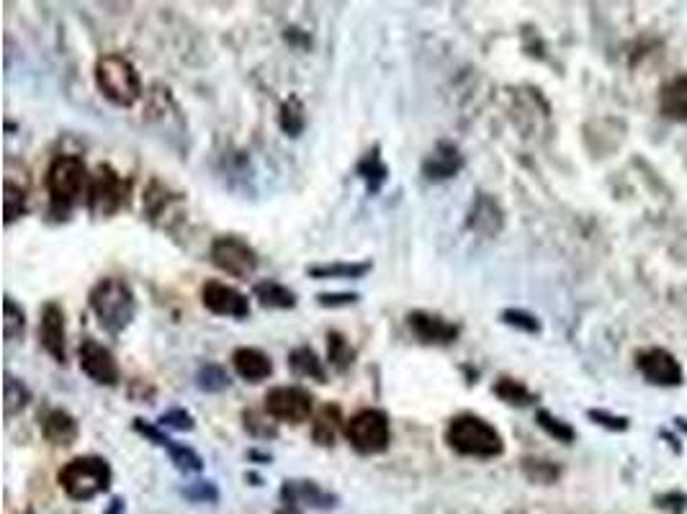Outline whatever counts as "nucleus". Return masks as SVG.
Returning <instances> with one entry per match:
<instances>
[{"label":"nucleus","mask_w":687,"mask_h":514,"mask_svg":"<svg viewBox=\"0 0 687 514\" xmlns=\"http://www.w3.org/2000/svg\"><path fill=\"white\" fill-rule=\"evenodd\" d=\"M88 188H91V175H88L83 157L57 155L49 162L47 193L52 216L67 219L73 209H78L83 196H88Z\"/></svg>","instance_id":"nucleus-1"},{"label":"nucleus","mask_w":687,"mask_h":514,"mask_svg":"<svg viewBox=\"0 0 687 514\" xmlns=\"http://www.w3.org/2000/svg\"><path fill=\"white\" fill-rule=\"evenodd\" d=\"M446 445L466 458H500L505 453V440L495 425L479 414H456L446 427Z\"/></svg>","instance_id":"nucleus-2"},{"label":"nucleus","mask_w":687,"mask_h":514,"mask_svg":"<svg viewBox=\"0 0 687 514\" xmlns=\"http://www.w3.org/2000/svg\"><path fill=\"white\" fill-rule=\"evenodd\" d=\"M88 304H91L98 324L114 337L121 335L134 322V314H137V299H134L132 286L124 278H116V275L101 278L91 288Z\"/></svg>","instance_id":"nucleus-3"},{"label":"nucleus","mask_w":687,"mask_h":514,"mask_svg":"<svg viewBox=\"0 0 687 514\" xmlns=\"http://www.w3.org/2000/svg\"><path fill=\"white\" fill-rule=\"evenodd\" d=\"M96 85L101 96L119 108H132L142 98V78L129 57L119 52L101 54L96 60Z\"/></svg>","instance_id":"nucleus-4"},{"label":"nucleus","mask_w":687,"mask_h":514,"mask_svg":"<svg viewBox=\"0 0 687 514\" xmlns=\"http://www.w3.org/2000/svg\"><path fill=\"white\" fill-rule=\"evenodd\" d=\"M111 479L114 473H111L109 461L101 455H78L57 473L62 491L75 502H91L98 494L109 491Z\"/></svg>","instance_id":"nucleus-5"},{"label":"nucleus","mask_w":687,"mask_h":514,"mask_svg":"<svg viewBox=\"0 0 687 514\" xmlns=\"http://www.w3.org/2000/svg\"><path fill=\"white\" fill-rule=\"evenodd\" d=\"M348 443L361 455H379L392 443V422L381 409H361L343 427Z\"/></svg>","instance_id":"nucleus-6"},{"label":"nucleus","mask_w":687,"mask_h":514,"mask_svg":"<svg viewBox=\"0 0 687 514\" xmlns=\"http://www.w3.org/2000/svg\"><path fill=\"white\" fill-rule=\"evenodd\" d=\"M129 201V180L121 178L111 165H98L88 188V209L98 219L119 214Z\"/></svg>","instance_id":"nucleus-7"},{"label":"nucleus","mask_w":687,"mask_h":514,"mask_svg":"<svg viewBox=\"0 0 687 514\" xmlns=\"http://www.w3.org/2000/svg\"><path fill=\"white\" fill-rule=\"evenodd\" d=\"M211 263L232 278H250L258 270V252L235 234H222L209 247Z\"/></svg>","instance_id":"nucleus-8"},{"label":"nucleus","mask_w":687,"mask_h":514,"mask_svg":"<svg viewBox=\"0 0 687 514\" xmlns=\"http://www.w3.org/2000/svg\"><path fill=\"white\" fill-rule=\"evenodd\" d=\"M266 414H271L278 422L289 425H302L312 417L314 399L302 386H276L266 394Z\"/></svg>","instance_id":"nucleus-9"},{"label":"nucleus","mask_w":687,"mask_h":514,"mask_svg":"<svg viewBox=\"0 0 687 514\" xmlns=\"http://www.w3.org/2000/svg\"><path fill=\"white\" fill-rule=\"evenodd\" d=\"M636 368L651 386H664V389H675L685 381L682 365L675 355L664 350V347H646L636 353Z\"/></svg>","instance_id":"nucleus-10"},{"label":"nucleus","mask_w":687,"mask_h":514,"mask_svg":"<svg viewBox=\"0 0 687 514\" xmlns=\"http://www.w3.org/2000/svg\"><path fill=\"white\" fill-rule=\"evenodd\" d=\"M78 360L80 371L91 378L93 383H98V386H116V383H119V363H116L114 353H111L109 347L101 345V342L91 340V337L80 342Z\"/></svg>","instance_id":"nucleus-11"},{"label":"nucleus","mask_w":687,"mask_h":514,"mask_svg":"<svg viewBox=\"0 0 687 514\" xmlns=\"http://www.w3.org/2000/svg\"><path fill=\"white\" fill-rule=\"evenodd\" d=\"M201 304L217 314V317L229 319H248L250 317V299L235 286H227L222 281H206L201 286Z\"/></svg>","instance_id":"nucleus-12"},{"label":"nucleus","mask_w":687,"mask_h":514,"mask_svg":"<svg viewBox=\"0 0 687 514\" xmlns=\"http://www.w3.org/2000/svg\"><path fill=\"white\" fill-rule=\"evenodd\" d=\"M407 329L422 345H451L458 340V324L448 322L446 317L433 311L415 309L407 314Z\"/></svg>","instance_id":"nucleus-13"},{"label":"nucleus","mask_w":687,"mask_h":514,"mask_svg":"<svg viewBox=\"0 0 687 514\" xmlns=\"http://www.w3.org/2000/svg\"><path fill=\"white\" fill-rule=\"evenodd\" d=\"M39 342L47 350V355L55 363H67V329L65 311L57 301H47L42 306V319H39Z\"/></svg>","instance_id":"nucleus-14"},{"label":"nucleus","mask_w":687,"mask_h":514,"mask_svg":"<svg viewBox=\"0 0 687 514\" xmlns=\"http://www.w3.org/2000/svg\"><path fill=\"white\" fill-rule=\"evenodd\" d=\"M461 168H464V155L458 152L456 144L446 142V139L435 144L422 160V175H425V180H433V183L456 178Z\"/></svg>","instance_id":"nucleus-15"},{"label":"nucleus","mask_w":687,"mask_h":514,"mask_svg":"<svg viewBox=\"0 0 687 514\" xmlns=\"http://www.w3.org/2000/svg\"><path fill=\"white\" fill-rule=\"evenodd\" d=\"M466 227L471 232L482 234V237H497L505 227V214L502 206L489 193H479L477 201L471 204L469 216H466Z\"/></svg>","instance_id":"nucleus-16"},{"label":"nucleus","mask_w":687,"mask_h":514,"mask_svg":"<svg viewBox=\"0 0 687 514\" xmlns=\"http://www.w3.org/2000/svg\"><path fill=\"white\" fill-rule=\"evenodd\" d=\"M281 499L286 502V507L309 504V507L327 509L338 504V497L322 489L320 484H314V481H299V479L284 481V486H281Z\"/></svg>","instance_id":"nucleus-17"},{"label":"nucleus","mask_w":687,"mask_h":514,"mask_svg":"<svg viewBox=\"0 0 687 514\" xmlns=\"http://www.w3.org/2000/svg\"><path fill=\"white\" fill-rule=\"evenodd\" d=\"M42 435L47 443L57 445V448H70V445L78 443L80 437L78 419L67 409H47V414L42 417Z\"/></svg>","instance_id":"nucleus-18"},{"label":"nucleus","mask_w":687,"mask_h":514,"mask_svg":"<svg viewBox=\"0 0 687 514\" xmlns=\"http://www.w3.org/2000/svg\"><path fill=\"white\" fill-rule=\"evenodd\" d=\"M232 368L237 376L250 383H260L273 376V360L258 347H237L232 353Z\"/></svg>","instance_id":"nucleus-19"},{"label":"nucleus","mask_w":687,"mask_h":514,"mask_svg":"<svg viewBox=\"0 0 687 514\" xmlns=\"http://www.w3.org/2000/svg\"><path fill=\"white\" fill-rule=\"evenodd\" d=\"M659 111L669 121H687V72L664 85L659 93Z\"/></svg>","instance_id":"nucleus-20"},{"label":"nucleus","mask_w":687,"mask_h":514,"mask_svg":"<svg viewBox=\"0 0 687 514\" xmlns=\"http://www.w3.org/2000/svg\"><path fill=\"white\" fill-rule=\"evenodd\" d=\"M356 173H358V178L366 183V191L371 193V196H376V193L384 188V183L389 180V165H386L384 157H381L379 144H376L374 150H368L366 155L361 157Z\"/></svg>","instance_id":"nucleus-21"},{"label":"nucleus","mask_w":687,"mask_h":514,"mask_svg":"<svg viewBox=\"0 0 687 514\" xmlns=\"http://www.w3.org/2000/svg\"><path fill=\"white\" fill-rule=\"evenodd\" d=\"M340 427H343V414H340L338 404H325L320 412L314 414L312 422V437L314 443L322 445V448H330L338 437Z\"/></svg>","instance_id":"nucleus-22"},{"label":"nucleus","mask_w":687,"mask_h":514,"mask_svg":"<svg viewBox=\"0 0 687 514\" xmlns=\"http://www.w3.org/2000/svg\"><path fill=\"white\" fill-rule=\"evenodd\" d=\"M289 368L299 378H309V381L327 383L325 363H322L320 355L314 353V350L309 345L294 347V350H291V353H289Z\"/></svg>","instance_id":"nucleus-23"},{"label":"nucleus","mask_w":687,"mask_h":514,"mask_svg":"<svg viewBox=\"0 0 687 514\" xmlns=\"http://www.w3.org/2000/svg\"><path fill=\"white\" fill-rule=\"evenodd\" d=\"M374 265L368 260H361V263H320V265H309L307 275L309 278H317V281H330V278H348V281H358L363 275L371 273Z\"/></svg>","instance_id":"nucleus-24"},{"label":"nucleus","mask_w":687,"mask_h":514,"mask_svg":"<svg viewBox=\"0 0 687 514\" xmlns=\"http://www.w3.org/2000/svg\"><path fill=\"white\" fill-rule=\"evenodd\" d=\"M253 296L258 299V304L266 306V309H294L296 306V293L278 281L255 283Z\"/></svg>","instance_id":"nucleus-25"},{"label":"nucleus","mask_w":687,"mask_h":514,"mask_svg":"<svg viewBox=\"0 0 687 514\" xmlns=\"http://www.w3.org/2000/svg\"><path fill=\"white\" fill-rule=\"evenodd\" d=\"M327 363L335 368L338 373H348L356 363V350L348 342V337L343 332H327Z\"/></svg>","instance_id":"nucleus-26"},{"label":"nucleus","mask_w":687,"mask_h":514,"mask_svg":"<svg viewBox=\"0 0 687 514\" xmlns=\"http://www.w3.org/2000/svg\"><path fill=\"white\" fill-rule=\"evenodd\" d=\"M492 391H495V396H500L505 404H510V407H531L533 401H536V394H533V391L528 389L523 381H518V378H510V376L497 378L495 386H492Z\"/></svg>","instance_id":"nucleus-27"},{"label":"nucleus","mask_w":687,"mask_h":514,"mask_svg":"<svg viewBox=\"0 0 687 514\" xmlns=\"http://www.w3.org/2000/svg\"><path fill=\"white\" fill-rule=\"evenodd\" d=\"M278 124H281V132L286 137H299L307 126V111H304V103L296 96H289L281 103V114H278Z\"/></svg>","instance_id":"nucleus-28"},{"label":"nucleus","mask_w":687,"mask_h":514,"mask_svg":"<svg viewBox=\"0 0 687 514\" xmlns=\"http://www.w3.org/2000/svg\"><path fill=\"white\" fill-rule=\"evenodd\" d=\"M536 425L541 427L543 432L549 437H554L556 443H564V445H572L574 440H577V432H574V427L569 425V422H564L561 417H556V414H551L549 409H538L536 412Z\"/></svg>","instance_id":"nucleus-29"},{"label":"nucleus","mask_w":687,"mask_h":514,"mask_svg":"<svg viewBox=\"0 0 687 514\" xmlns=\"http://www.w3.org/2000/svg\"><path fill=\"white\" fill-rule=\"evenodd\" d=\"M229 383H232V378L217 363L201 365L199 373H196V386L201 391H206V394H222V391L229 389Z\"/></svg>","instance_id":"nucleus-30"},{"label":"nucleus","mask_w":687,"mask_h":514,"mask_svg":"<svg viewBox=\"0 0 687 514\" xmlns=\"http://www.w3.org/2000/svg\"><path fill=\"white\" fill-rule=\"evenodd\" d=\"M26 332V314L11 296H6L3 301V335H6L8 342L21 340Z\"/></svg>","instance_id":"nucleus-31"},{"label":"nucleus","mask_w":687,"mask_h":514,"mask_svg":"<svg viewBox=\"0 0 687 514\" xmlns=\"http://www.w3.org/2000/svg\"><path fill=\"white\" fill-rule=\"evenodd\" d=\"M165 450H168L173 466L181 473H199L201 468H204V458H201V455L193 448H188V445L175 443L173 440V443H170Z\"/></svg>","instance_id":"nucleus-32"},{"label":"nucleus","mask_w":687,"mask_h":514,"mask_svg":"<svg viewBox=\"0 0 687 514\" xmlns=\"http://www.w3.org/2000/svg\"><path fill=\"white\" fill-rule=\"evenodd\" d=\"M31 401V391L26 389V383L13 378L11 373L6 376V417L21 414Z\"/></svg>","instance_id":"nucleus-33"},{"label":"nucleus","mask_w":687,"mask_h":514,"mask_svg":"<svg viewBox=\"0 0 687 514\" xmlns=\"http://www.w3.org/2000/svg\"><path fill=\"white\" fill-rule=\"evenodd\" d=\"M271 414H260V412H253V409H248V412H242V422H245V430H248V435L258 437V440H276L278 437V427L271 422Z\"/></svg>","instance_id":"nucleus-34"},{"label":"nucleus","mask_w":687,"mask_h":514,"mask_svg":"<svg viewBox=\"0 0 687 514\" xmlns=\"http://www.w3.org/2000/svg\"><path fill=\"white\" fill-rule=\"evenodd\" d=\"M500 319L502 324L518 329V332H525V335H538L541 332V319L525 309H505L500 314Z\"/></svg>","instance_id":"nucleus-35"},{"label":"nucleus","mask_w":687,"mask_h":514,"mask_svg":"<svg viewBox=\"0 0 687 514\" xmlns=\"http://www.w3.org/2000/svg\"><path fill=\"white\" fill-rule=\"evenodd\" d=\"M3 206H6V224L11 227L16 219L26 214V191L16 186L13 180H6V196H3Z\"/></svg>","instance_id":"nucleus-36"},{"label":"nucleus","mask_w":687,"mask_h":514,"mask_svg":"<svg viewBox=\"0 0 687 514\" xmlns=\"http://www.w3.org/2000/svg\"><path fill=\"white\" fill-rule=\"evenodd\" d=\"M523 473L536 484H554L559 479V466L549 461H536V458H525L523 461Z\"/></svg>","instance_id":"nucleus-37"},{"label":"nucleus","mask_w":687,"mask_h":514,"mask_svg":"<svg viewBox=\"0 0 687 514\" xmlns=\"http://www.w3.org/2000/svg\"><path fill=\"white\" fill-rule=\"evenodd\" d=\"M587 417H590V422H595L597 427H605V430L610 432H626L628 427H631L628 417H618V414L608 412V409H590Z\"/></svg>","instance_id":"nucleus-38"},{"label":"nucleus","mask_w":687,"mask_h":514,"mask_svg":"<svg viewBox=\"0 0 687 514\" xmlns=\"http://www.w3.org/2000/svg\"><path fill=\"white\" fill-rule=\"evenodd\" d=\"M157 425L163 427V430L191 432L193 427H196V422H193V417L186 412V409H170V412H165L163 417L157 419Z\"/></svg>","instance_id":"nucleus-39"},{"label":"nucleus","mask_w":687,"mask_h":514,"mask_svg":"<svg viewBox=\"0 0 687 514\" xmlns=\"http://www.w3.org/2000/svg\"><path fill=\"white\" fill-rule=\"evenodd\" d=\"M134 430H137L139 432V435H142V437H147V440H150V443H155L157 445V448H168V445L170 443H173V437H168V435H165V432H163V427H160V425H150V422H145V419H134Z\"/></svg>","instance_id":"nucleus-40"},{"label":"nucleus","mask_w":687,"mask_h":514,"mask_svg":"<svg viewBox=\"0 0 687 514\" xmlns=\"http://www.w3.org/2000/svg\"><path fill=\"white\" fill-rule=\"evenodd\" d=\"M183 494H186L188 499H193V502H217L219 499L217 486L211 484V481H196V484H191L188 489H183Z\"/></svg>","instance_id":"nucleus-41"},{"label":"nucleus","mask_w":687,"mask_h":514,"mask_svg":"<svg viewBox=\"0 0 687 514\" xmlns=\"http://www.w3.org/2000/svg\"><path fill=\"white\" fill-rule=\"evenodd\" d=\"M358 293H317V304L325 309H338V306H353L358 304Z\"/></svg>","instance_id":"nucleus-42"},{"label":"nucleus","mask_w":687,"mask_h":514,"mask_svg":"<svg viewBox=\"0 0 687 514\" xmlns=\"http://www.w3.org/2000/svg\"><path fill=\"white\" fill-rule=\"evenodd\" d=\"M659 509H667L672 514H682L687 509V494H680V491H672V494H664V497L654 499Z\"/></svg>","instance_id":"nucleus-43"},{"label":"nucleus","mask_w":687,"mask_h":514,"mask_svg":"<svg viewBox=\"0 0 687 514\" xmlns=\"http://www.w3.org/2000/svg\"><path fill=\"white\" fill-rule=\"evenodd\" d=\"M103 514H124V499H114Z\"/></svg>","instance_id":"nucleus-44"},{"label":"nucleus","mask_w":687,"mask_h":514,"mask_svg":"<svg viewBox=\"0 0 687 514\" xmlns=\"http://www.w3.org/2000/svg\"><path fill=\"white\" fill-rule=\"evenodd\" d=\"M675 427L687 437V417H675Z\"/></svg>","instance_id":"nucleus-45"},{"label":"nucleus","mask_w":687,"mask_h":514,"mask_svg":"<svg viewBox=\"0 0 687 514\" xmlns=\"http://www.w3.org/2000/svg\"><path fill=\"white\" fill-rule=\"evenodd\" d=\"M276 514H302L296 507H284V509H278Z\"/></svg>","instance_id":"nucleus-46"}]
</instances>
